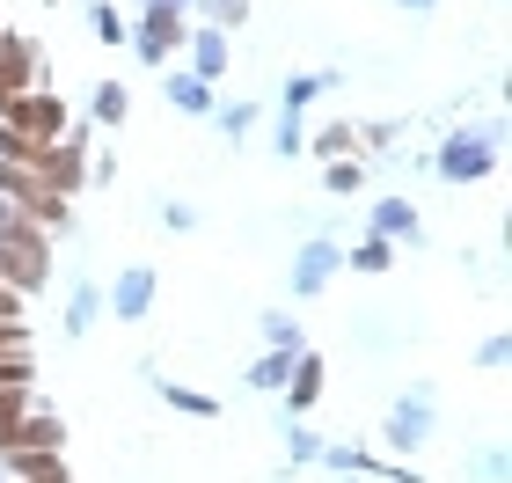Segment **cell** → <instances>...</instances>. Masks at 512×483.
<instances>
[{
  "label": "cell",
  "mask_w": 512,
  "mask_h": 483,
  "mask_svg": "<svg viewBox=\"0 0 512 483\" xmlns=\"http://www.w3.org/2000/svg\"><path fill=\"white\" fill-rule=\"evenodd\" d=\"M8 132H22V140H37V147H59L66 140V110H59V96H22L8 103Z\"/></svg>",
  "instance_id": "1"
},
{
  "label": "cell",
  "mask_w": 512,
  "mask_h": 483,
  "mask_svg": "<svg viewBox=\"0 0 512 483\" xmlns=\"http://www.w3.org/2000/svg\"><path fill=\"white\" fill-rule=\"evenodd\" d=\"M0 454H59V418H8L0 425Z\"/></svg>",
  "instance_id": "2"
},
{
  "label": "cell",
  "mask_w": 512,
  "mask_h": 483,
  "mask_svg": "<svg viewBox=\"0 0 512 483\" xmlns=\"http://www.w3.org/2000/svg\"><path fill=\"white\" fill-rule=\"evenodd\" d=\"M0 271H8V286H37L44 279V242H0Z\"/></svg>",
  "instance_id": "3"
},
{
  "label": "cell",
  "mask_w": 512,
  "mask_h": 483,
  "mask_svg": "<svg viewBox=\"0 0 512 483\" xmlns=\"http://www.w3.org/2000/svg\"><path fill=\"white\" fill-rule=\"evenodd\" d=\"M30 88V44H8L0 52V118H8V103Z\"/></svg>",
  "instance_id": "4"
},
{
  "label": "cell",
  "mask_w": 512,
  "mask_h": 483,
  "mask_svg": "<svg viewBox=\"0 0 512 483\" xmlns=\"http://www.w3.org/2000/svg\"><path fill=\"white\" fill-rule=\"evenodd\" d=\"M8 469H15L22 483H66V469H59V454H8Z\"/></svg>",
  "instance_id": "5"
},
{
  "label": "cell",
  "mask_w": 512,
  "mask_h": 483,
  "mask_svg": "<svg viewBox=\"0 0 512 483\" xmlns=\"http://www.w3.org/2000/svg\"><path fill=\"white\" fill-rule=\"evenodd\" d=\"M0 388H30V352H0Z\"/></svg>",
  "instance_id": "6"
},
{
  "label": "cell",
  "mask_w": 512,
  "mask_h": 483,
  "mask_svg": "<svg viewBox=\"0 0 512 483\" xmlns=\"http://www.w3.org/2000/svg\"><path fill=\"white\" fill-rule=\"evenodd\" d=\"M118 315H147V271H132L125 293H118Z\"/></svg>",
  "instance_id": "7"
},
{
  "label": "cell",
  "mask_w": 512,
  "mask_h": 483,
  "mask_svg": "<svg viewBox=\"0 0 512 483\" xmlns=\"http://www.w3.org/2000/svg\"><path fill=\"white\" fill-rule=\"evenodd\" d=\"M176 44V15H154V30H147V59H161Z\"/></svg>",
  "instance_id": "8"
},
{
  "label": "cell",
  "mask_w": 512,
  "mask_h": 483,
  "mask_svg": "<svg viewBox=\"0 0 512 483\" xmlns=\"http://www.w3.org/2000/svg\"><path fill=\"white\" fill-rule=\"evenodd\" d=\"M322 396V374H315V359H300V381H293V403H315Z\"/></svg>",
  "instance_id": "9"
},
{
  "label": "cell",
  "mask_w": 512,
  "mask_h": 483,
  "mask_svg": "<svg viewBox=\"0 0 512 483\" xmlns=\"http://www.w3.org/2000/svg\"><path fill=\"white\" fill-rule=\"evenodd\" d=\"M483 161H491V154H483V147H454V154H447V169H454V176H476V169H483Z\"/></svg>",
  "instance_id": "10"
},
{
  "label": "cell",
  "mask_w": 512,
  "mask_h": 483,
  "mask_svg": "<svg viewBox=\"0 0 512 483\" xmlns=\"http://www.w3.org/2000/svg\"><path fill=\"white\" fill-rule=\"evenodd\" d=\"M359 271H388V242H366L359 249Z\"/></svg>",
  "instance_id": "11"
},
{
  "label": "cell",
  "mask_w": 512,
  "mask_h": 483,
  "mask_svg": "<svg viewBox=\"0 0 512 483\" xmlns=\"http://www.w3.org/2000/svg\"><path fill=\"white\" fill-rule=\"evenodd\" d=\"M15 315H22V293H15L8 279H0V322H15Z\"/></svg>",
  "instance_id": "12"
}]
</instances>
